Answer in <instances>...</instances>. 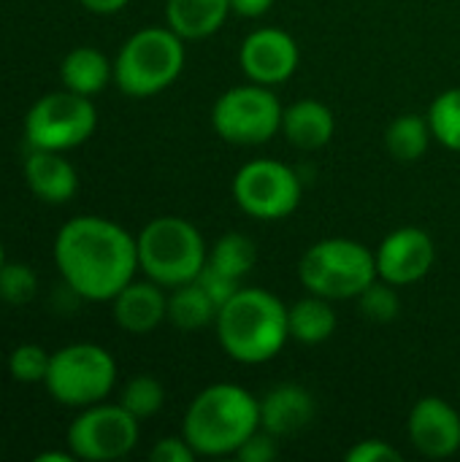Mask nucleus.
<instances>
[{
  "mask_svg": "<svg viewBox=\"0 0 460 462\" xmlns=\"http://www.w3.org/2000/svg\"><path fill=\"white\" fill-rule=\"evenodd\" d=\"M54 263L62 282L84 300L103 303L127 287L138 271V244L117 222L73 217L54 238Z\"/></svg>",
  "mask_w": 460,
  "mask_h": 462,
  "instance_id": "1",
  "label": "nucleus"
},
{
  "mask_svg": "<svg viewBox=\"0 0 460 462\" xmlns=\"http://www.w3.org/2000/svg\"><path fill=\"white\" fill-rule=\"evenodd\" d=\"M214 325L220 346L241 365L268 363L290 341L287 306L274 292L258 287H241L225 300Z\"/></svg>",
  "mask_w": 460,
  "mask_h": 462,
  "instance_id": "2",
  "label": "nucleus"
},
{
  "mask_svg": "<svg viewBox=\"0 0 460 462\" xmlns=\"http://www.w3.org/2000/svg\"><path fill=\"white\" fill-rule=\"evenodd\" d=\"M260 430V401L239 384L201 390L184 411L182 436L198 457H228Z\"/></svg>",
  "mask_w": 460,
  "mask_h": 462,
  "instance_id": "3",
  "label": "nucleus"
},
{
  "mask_svg": "<svg viewBox=\"0 0 460 462\" xmlns=\"http://www.w3.org/2000/svg\"><path fill=\"white\" fill-rule=\"evenodd\" d=\"M138 271L165 290L190 284L201 276L209 260V246L201 230L182 217H157L136 236Z\"/></svg>",
  "mask_w": 460,
  "mask_h": 462,
  "instance_id": "4",
  "label": "nucleus"
},
{
  "mask_svg": "<svg viewBox=\"0 0 460 462\" xmlns=\"http://www.w3.org/2000/svg\"><path fill=\"white\" fill-rule=\"evenodd\" d=\"M184 70V38L165 27H141L133 32L117 60L114 84L127 97H152L168 89Z\"/></svg>",
  "mask_w": 460,
  "mask_h": 462,
  "instance_id": "5",
  "label": "nucleus"
},
{
  "mask_svg": "<svg viewBox=\"0 0 460 462\" xmlns=\"http://www.w3.org/2000/svg\"><path fill=\"white\" fill-rule=\"evenodd\" d=\"M298 279L312 295L350 300L380 279L377 257L361 241L323 238L304 252L298 263Z\"/></svg>",
  "mask_w": 460,
  "mask_h": 462,
  "instance_id": "6",
  "label": "nucleus"
},
{
  "mask_svg": "<svg viewBox=\"0 0 460 462\" xmlns=\"http://www.w3.org/2000/svg\"><path fill=\"white\" fill-rule=\"evenodd\" d=\"M117 384V363L98 344H68L52 352L43 379L46 393L70 409H87L111 395Z\"/></svg>",
  "mask_w": 460,
  "mask_h": 462,
  "instance_id": "7",
  "label": "nucleus"
},
{
  "mask_svg": "<svg viewBox=\"0 0 460 462\" xmlns=\"http://www.w3.org/2000/svg\"><path fill=\"white\" fill-rule=\"evenodd\" d=\"M98 127V108L92 97L70 89L41 95L24 114V141L30 149L70 152L92 138Z\"/></svg>",
  "mask_w": 460,
  "mask_h": 462,
  "instance_id": "8",
  "label": "nucleus"
},
{
  "mask_svg": "<svg viewBox=\"0 0 460 462\" xmlns=\"http://www.w3.org/2000/svg\"><path fill=\"white\" fill-rule=\"evenodd\" d=\"M285 108L266 84H239L222 92L211 108L214 133L236 146H260L282 130Z\"/></svg>",
  "mask_w": 460,
  "mask_h": 462,
  "instance_id": "9",
  "label": "nucleus"
},
{
  "mask_svg": "<svg viewBox=\"0 0 460 462\" xmlns=\"http://www.w3.org/2000/svg\"><path fill=\"white\" fill-rule=\"evenodd\" d=\"M304 195L298 173L279 160H252L233 176V200L252 219H285Z\"/></svg>",
  "mask_w": 460,
  "mask_h": 462,
  "instance_id": "10",
  "label": "nucleus"
},
{
  "mask_svg": "<svg viewBox=\"0 0 460 462\" xmlns=\"http://www.w3.org/2000/svg\"><path fill=\"white\" fill-rule=\"evenodd\" d=\"M138 444V420L122 403L87 406L68 428V449L76 460L111 462L127 457Z\"/></svg>",
  "mask_w": 460,
  "mask_h": 462,
  "instance_id": "11",
  "label": "nucleus"
},
{
  "mask_svg": "<svg viewBox=\"0 0 460 462\" xmlns=\"http://www.w3.org/2000/svg\"><path fill=\"white\" fill-rule=\"evenodd\" d=\"M377 273L393 287H409L426 279L437 263V244L420 227H399L374 252Z\"/></svg>",
  "mask_w": 460,
  "mask_h": 462,
  "instance_id": "12",
  "label": "nucleus"
},
{
  "mask_svg": "<svg viewBox=\"0 0 460 462\" xmlns=\"http://www.w3.org/2000/svg\"><path fill=\"white\" fill-rule=\"evenodd\" d=\"M241 70L249 81L277 87L285 84L298 68V43L279 27H260L249 32L239 51Z\"/></svg>",
  "mask_w": 460,
  "mask_h": 462,
  "instance_id": "13",
  "label": "nucleus"
},
{
  "mask_svg": "<svg viewBox=\"0 0 460 462\" xmlns=\"http://www.w3.org/2000/svg\"><path fill=\"white\" fill-rule=\"evenodd\" d=\"M412 447L431 460L453 457L460 449V414L445 398L428 395L415 403L407 420Z\"/></svg>",
  "mask_w": 460,
  "mask_h": 462,
  "instance_id": "14",
  "label": "nucleus"
},
{
  "mask_svg": "<svg viewBox=\"0 0 460 462\" xmlns=\"http://www.w3.org/2000/svg\"><path fill=\"white\" fill-rule=\"evenodd\" d=\"M157 282H130L114 295V322L130 336H146L168 319V295Z\"/></svg>",
  "mask_w": 460,
  "mask_h": 462,
  "instance_id": "15",
  "label": "nucleus"
},
{
  "mask_svg": "<svg viewBox=\"0 0 460 462\" xmlns=\"http://www.w3.org/2000/svg\"><path fill=\"white\" fill-rule=\"evenodd\" d=\"M314 398L301 384H279L260 401V428L277 439L301 433L314 420Z\"/></svg>",
  "mask_w": 460,
  "mask_h": 462,
  "instance_id": "16",
  "label": "nucleus"
},
{
  "mask_svg": "<svg viewBox=\"0 0 460 462\" xmlns=\"http://www.w3.org/2000/svg\"><path fill=\"white\" fill-rule=\"evenodd\" d=\"M24 181L27 189L49 206L68 203L79 189L76 168L62 157V152L49 149H30L24 160Z\"/></svg>",
  "mask_w": 460,
  "mask_h": 462,
  "instance_id": "17",
  "label": "nucleus"
},
{
  "mask_svg": "<svg viewBox=\"0 0 460 462\" xmlns=\"http://www.w3.org/2000/svg\"><path fill=\"white\" fill-rule=\"evenodd\" d=\"M333 130H336L333 111L320 100H296L293 106L285 108L282 133L296 149L304 152L323 149L333 138Z\"/></svg>",
  "mask_w": 460,
  "mask_h": 462,
  "instance_id": "18",
  "label": "nucleus"
},
{
  "mask_svg": "<svg viewBox=\"0 0 460 462\" xmlns=\"http://www.w3.org/2000/svg\"><path fill=\"white\" fill-rule=\"evenodd\" d=\"M233 14L230 0H168L165 22L184 41L211 38Z\"/></svg>",
  "mask_w": 460,
  "mask_h": 462,
  "instance_id": "19",
  "label": "nucleus"
},
{
  "mask_svg": "<svg viewBox=\"0 0 460 462\" xmlns=\"http://www.w3.org/2000/svg\"><path fill=\"white\" fill-rule=\"evenodd\" d=\"M60 79L65 89L84 97H95L114 79V62H108V57L95 46H76L62 57Z\"/></svg>",
  "mask_w": 460,
  "mask_h": 462,
  "instance_id": "20",
  "label": "nucleus"
},
{
  "mask_svg": "<svg viewBox=\"0 0 460 462\" xmlns=\"http://www.w3.org/2000/svg\"><path fill=\"white\" fill-rule=\"evenodd\" d=\"M331 303L333 300L312 295V292L306 298L296 300L287 309L290 338L304 346H317V344L328 341L336 333V311Z\"/></svg>",
  "mask_w": 460,
  "mask_h": 462,
  "instance_id": "21",
  "label": "nucleus"
},
{
  "mask_svg": "<svg viewBox=\"0 0 460 462\" xmlns=\"http://www.w3.org/2000/svg\"><path fill=\"white\" fill-rule=\"evenodd\" d=\"M217 314H220L217 300L198 284V279L190 284L174 287V292L168 295V322L184 333L211 325Z\"/></svg>",
  "mask_w": 460,
  "mask_h": 462,
  "instance_id": "22",
  "label": "nucleus"
},
{
  "mask_svg": "<svg viewBox=\"0 0 460 462\" xmlns=\"http://www.w3.org/2000/svg\"><path fill=\"white\" fill-rule=\"evenodd\" d=\"M431 138L434 130L428 125V116L423 119L418 114H401L385 130V146L399 162H418L428 152Z\"/></svg>",
  "mask_w": 460,
  "mask_h": 462,
  "instance_id": "23",
  "label": "nucleus"
},
{
  "mask_svg": "<svg viewBox=\"0 0 460 462\" xmlns=\"http://www.w3.org/2000/svg\"><path fill=\"white\" fill-rule=\"evenodd\" d=\"M258 263V246L249 236L244 233H225L214 246H209V260L206 265L241 282Z\"/></svg>",
  "mask_w": 460,
  "mask_h": 462,
  "instance_id": "24",
  "label": "nucleus"
},
{
  "mask_svg": "<svg viewBox=\"0 0 460 462\" xmlns=\"http://www.w3.org/2000/svg\"><path fill=\"white\" fill-rule=\"evenodd\" d=\"M428 125L442 146L460 152V87L437 95V100L428 108Z\"/></svg>",
  "mask_w": 460,
  "mask_h": 462,
  "instance_id": "25",
  "label": "nucleus"
},
{
  "mask_svg": "<svg viewBox=\"0 0 460 462\" xmlns=\"http://www.w3.org/2000/svg\"><path fill=\"white\" fill-rule=\"evenodd\" d=\"M119 403L141 422V420L155 417V414L163 409V403H165V390H163V384H160L155 376L141 374V376H133V379L125 384Z\"/></svg>",
  "mask_w": 460,
  "mask_h": 462,
  "instance_id": "26",
  "label": "nucleus"
},
{
  "mask_svg": "<svg viewBox=\"0 0 460 462\" xmlns=\"http://www.w3.org/2000/svg\"><path fill=\"white\" fill-rule=\"evenodd\" d=\"M52 355L38 344H19L8 355V374L22 384H43Z\"/></svg>",
  "mask_w": 460,
  "mask_h": 462,
  "instance_id": "27",
  "label": "nucleus"
},
{
  "mask_svg": "<svg viewBox=\"0 0 460 462\" xmlns=\"http://www.w3.org/2000/svg\"><path fill=\"white\" fill-rule=\"evenodd\" d=\"M355 300L361 306V314L371 322H393L401 311V300H399L396 287L382 282V279L369 284Z\"/></svg>",
  "mask_w": 460,
  "mask_h": 462,
  "instance_id": "28",
  "label": "nucleus"
},
{
  "mask_svg": "<svg viewBox=\"0 0 460 462\" xmlns=\"http://www.w3.org/2000/svg\"><path fill=\"white\" fill-rule=\"evenodd\" d=\"M38 276L27 263H8L0 268V300L11 306H24L35 298Z\"/></svg>",
  "mask_w": 460,
  "mask_h": 462,
  "instance_id": "29",
  "label": "nucleus"
},
{
  "mask_svg": "<svg viewBox=\"0 0 460 462\" xmlns=\"http://www.w3.org/2000/svg\"><path fill=\"white\" fill-rule=\"evenodd\" d=\"M350 462H401L404 460V455L393 447V444H388V441H382V439H369V441H358L352 449H347V455H344Z\"/></svg>",
  "mask_w": 460,
  "mask_h": 462,
  "instance_id": "30",
  "label": "nucleus"
},
{
  "mask_svg": "<svg viewBox=\"0 0 460 462\" xmlns=\"http://www.w3.org/2000/svg\"><path fill=\"white\" fill-rule=\"evenodd\" d=\"M277 455H279L277 436L266 433L263 428L255 430V433L241 444V449L236 452V457L241 462H271L277 460Z\"/></svg>",
  "mask_w": 460,
  "mask_h": 462,
  "instance_id": "31",
  "label": "nucleus"
},
{
  "mask_svg": "<svg viewBox=\"0 0 460 462\" xmlns=\"http://www.w3.org/2000/svg\"><path fill=\"white\" fill-rule=\"evenodd\" d=\"M198 284L217 300V306H222L225 300H230L241 290V282H236V279H230V276H225V273H220V271H214L209 265L201 271Z\"/></svg>",
  "mask_w": 460,
  "mask_h": 462,
  "instance_id": "32",
  "label": "nucleus"
},
{
  "mask_svg": "<svg viewBox=\"0 0 460 462\" xmlns=\"http://www.w3.org/2000/svg\"><path fill=\"white\" fill-rule=\"evenodd\" d=\"M198 457L195 449L187 444L184 436H168V439H160L152 452H149V460L152 462H192Z\"/></svg>",
  "mask_w": 460,
  "mask_h": 462,
  "instance_id": "33",
  "label": "nucleus"
},
{
  "mask_svg": "<svg viewBox=\"0 0 460 462\" xmlns=\"http://www.w3.org/2000/svg\"><path fill=\"white\" fill-rule=\"evenodd\" d=\"M271 5H274V0H230L233 14L247 16V19H258V16H263Z\"/></svg>",
  "mask_w": 460,
  "mask_h": 462,
  "instance_id": "34",
  "label": "nucleus"
},
{
  "mask_svg": "<svg viewBox=\"0 0 460 462\" xmlns=\"http://www.w3.org/2000/svg\"><path fill=\"white\" fill-rule=\"evenodd\" d=\"M87 11L92 14H100V16H108V14H117L122 11L130 0H79Z\"/></svg>",
  "mask_w": 460,
  "mask_h": 462,
  "instance_id": "35",
  "label": "nucleus"
},
{
  "mask_svg": "<svg viewBox=\"0 0 460 462\" xmlns=\"http://www.w3.org/2000/svg\"><path fill=\"white\" fill-rule=\"evenodd\" d=\"M76 460V455L68 449V452H43V455H38L35 462H70Z\"/></svg>",
  "mask_w": 460,
  "mask_h": 462,
  "instance_id": "36",
  "label": "nucleus"
},
{
  "mask_svg": "<svg viewBox=\"0 0 460 462\" xmlns=\"http://www.w3.org/2000/svg\"><path fill=\"white\" fill-rule=\"evenodd\" d=\"M5 265V249H3V244H0V268Z\"/></svg>",
  "mask_w": 460,
  "mask_h": 462,
  "instance_id": "37",
  "label": "nucleus"
}]
</instances>
